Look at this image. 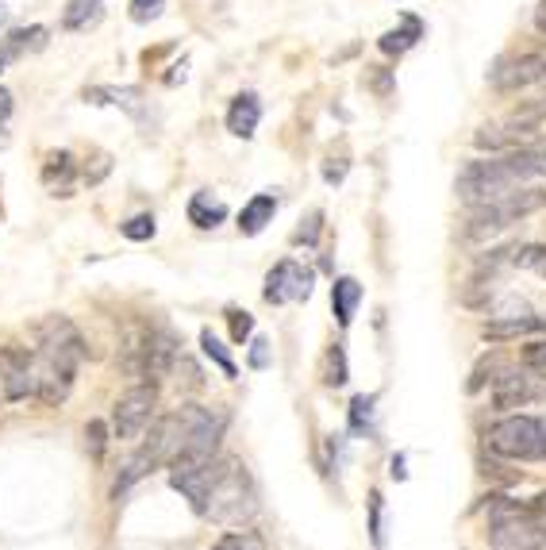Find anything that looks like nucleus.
<instances>
[{
  "label": "nucleus",
  "instance_id": "16",
  "mask_svg": "<svg viewBox=\"0 0 546 550\" xmlns=\"http://www.w3.org/2000/svg\"><path fill=\"white\" fill-rule=\"evenodd\" d=\"M420 39H423V20L412 16V12H404V16H400V27L385 31V35L377 39V47L385 50V54H393V58H400V54H408V50L416 47Z\"/></svg>",
  "mask_w": 546,
  "mask_h": 550
},
{
  "label": "nucleus",
  "instance_id": "33",
  "mask_svg": "<svg viewBox=\"0 0 546 550\" xmlns=\"http://www.w3.org/2000/svg\"><path fill=\"white\" fill-rule=\"evenodd\" d=\"M227 316H231V335H235V343L250 339V331H254V320H250V312H239V308H231Z\"/></svg>",
  "mask_w": 546,
  "mask_h": 550
},
{
  "label": "nucleus",
  "instance_id": "12",
  "mask_svg": "<svg viewBox=\"0 0 546 550\" xmlns=\"http://www.w3.org/2000/svg\"><path fill=\"white\" fill-rule=\"evenodd\" d=\"M312 293V270H304L300 262L285 258L266 274V300L270 304H289V300H308Z\"/></svg>",
  "mask_w": 546,
  "mask_h": 550
},
{
  "label": "nucleus",
  "instance_id": "10",
  "mask_svg": "<svg viewBox=\"0 0 546 550\" xmlns=\"http://www.w3.org/2000/svg\"><path fill=\"white\" fill-rule=\"evenodd\" d=\"M535 400H546V374L543 370H508V374L497 377L493 385V408L497 412H512V408H527Z\"/></svg>",
  "mask_w": 546,
  "mask_h": 550
},
{
  "label": "nucleus",
  "instance_id": "2",
  "mask_svg": "<svg viewBox=\"0 0 546 550\" xmlns=\"http://www.w3.org/2000/svg\"><path fill=\"white\" fill-rule=\"evenodd\" d=\"M254 512H258V493H254V481L243 470V462L220 458V474H216V485L208 493V512L204 516H212L224 527H235L247 524Z\"/></svg>",
  "mask_w": 546,
  "mask_h": 550
},
{
  "label": "nucleus",
  "instance_id": "7",
  "mask_svg": "<svg viewBox=\"0 0 546 550\" xmlns=\"http://www.w3.org/2000/svg\"><path fill=\"white\" fill-rule=\"evenodd\" d=\"M489 85L497 93H523V89H546V50L527 54H500L489 70Z\"/></svg>",
  "mask_w": 546,
  "mask_h": 550
},
{
  "label": "nucleus",
  "instance_id": "29",
  "mask_svg": "<svg viewBox=\"0 0 546 550\" xmlns=\"http://www.w3.org/2000/svg\"><path fill=\"white\" fill-rule=\"evenodd\" d=\"M166 12V0H131V20L135 24H150Z\"/></svg>",
  "mask_w": 546,
  "mask_h": 550
},
{
  "label": "nucleus",
  "instance_id": "17",
  "mask_svg": "<svg viewBox=\"0 0 546 550\" xmlns=\"http://www.w3.org/2000/svg\"><path fill=\"white\" fill-rule=\"evenodd\" d=\"M273 216H277V197H273V193H258V197H250L247 204H243L239 231H243V235H262V231L273 224Z\"/></svg>",
  "mask_w": 546,
  "mask_h": 550
},
{
  "label": "nucleus",
  "instance_id": "36",
  "mask_svg": "<svg viewBox=\"0 0 546 550\" xmlns=\"http://www.w3.org/2000/svg\"><path fill=\"white\" fill-rule=\"evenodd\" d=\"M393 89H397V81L389 70H373V93L377 97H393Z\"/></svg>",
  "mask_w": 546,
  "mask_h": 550
},
{
  "label": "nucleus",
  "instance_id": "34",
  "mask_svg": "<svg viewBox=\"0 0 546 550\" xmlns=\"http://www.w3.org/2000/svg\"><path fill=\"white\" fill-rule=\"evenodd\" d=\"M370 535H373V547H381V493H370Z\"/></svg>",
  "mask_w": 546,
  "mask_h": 550
},
{
  "label": "nucleus",
  "instance_id": "15",
  "mask_svg": "<svg viewBox=\"0 0 546 550\" xmlns=\"http://www.w3.org/2000/svg\"><path fill=\"white\" fill-rule=\"evenodd\" d=\"M258 124H262V100L254 93H239L227 108V131L235 139H250L258 131Z\"/></svg>",
  "mask_w": 546,
  "mask_h": 550
},
{
  "label": "nucleus",
  "instance_id": "5",
  "mask_svg": "<svg viewBox=\"0 0 546 550\" xmlns=\"http://www.w3.org/2000/svg\"><path fill=\"white\" fill-rule=\"evenodd\" d=\"M485 443L497 458L546 462V420H539V416H508V420L489 427Z\"/></svg>",
  "mask_w": 546,
  "mask_h": 550
},
{
  "label": "nucleus",
  "instance_id": "30",
  "mask_svg": "<svg viewBox=\"0 0 546 550\" xmlns=\"http://www.w3.org/2000/svg\"><path fill=\"white\" fill-rule=\"evenodd\" d=\"M370 408H373V397L350 400V424H354V431H362V427L370 424Z\"/></svg>",
  "mask_w": 546,
  "mask_h": 550
},
{
  "label": "nucleus",
  "instance_id": "32",
  "mask_svg": "<svg viewBox=\"0 0 546 550\" xmlns=\"http://www.w3.org/2000/svg\"><path fill=\"white\" fill-rule=\"evenodd\" d=\"M327 385H347V354H343V347H331V374H327Z\"/></svg>",
  "mask_w": 546,
  "mask_h": 550
},
{
  "label": "nucleus",
  "instance_id": "44",
  "mask_svg": "<svg viewBox=\"0 0 546 550\" xmlns=\"http://www.w3.org/2000/svg\"><path fill=\"white\" fill-rule=\"evenodd\" d=\"M0 74H4V58H0Z\"/></svg>",
  "mask_w": 546,
  "mask_h": 550
},
{
  "label": "nucleus",
  "instance_id": "28",
  "mask_svg": "<svg viewBox=\"0 0 546 550\" xmlns=\"http://www.w3.org/2000/svg\"><path fill=\"white\" fill-rule=\"evenodd\" d=\"M85 450H89L93 462L104 458V450H108V427L100 424V420H89V427H85Z\"/></svg>",
  "mask_w": 546,
  "mask_h": 550
},
{
  "label": "nucleus",
  "instance_id": "35",
  "mask_svg": "<svg viewBox=\"0 0 546 550\" xmlns=\"http://www.w3.org/2000/svg\"><path fill=\"white\" fill-rule=\"evenodd\" d=\"M347 170H350V162H343V158L335 162V158H331V162L323 166V181H327V185H343V177H347Z\"/></svg>",
  "mask_w": 546,
  "mask_h": 550
},
{
  "label": "nucleus",
  "instance_id": "9",
  "mask_svg": "<svg viewBox=\"0 0 546 550\" xmlns=\"http://www.w3.org/2000/svg\"><path fill=\"white\" fill-rule=\"evenodd\" d=\"M154 404H158V389H154L150 381L127 389L124 397L116 400V408H112V431H116V439H139L143 427L154 420Z\"/></svg>",
  "mask_w": 546,
  "mask_h": 550
},
{
  "label": "nucleus",
  "instance_id": "42",
  "mask_svg": "<svg viewBox=\"0 0 546 550\" xmlns=\"http://www.w3.org/2000/svg\"><path fill=\"white\" fill-rule=\"evenodd\" d=\"M8 16H12V8H4V4H0V27L8 24Z\"/></svg>",
  "mask_w": 546,
  "mask_h": 550
},
{
  "label": "nucleus",
  "instance_id": "27",
  "mask_svg": "<svg viewBox=\"0 0 546 550\" xmlns=\"http://www.w3.org/2000/svg\"><path fill=\"white\" fill-rule=\"evenodd\" d=\"M154 231H158L154 216H150V212H139V216H131L124 224V239H131V243H147V239H154Z\"/></svg>",
  "mask_w": 546,
  "mask_h": 550
},
{
  "label": "nucleus",
  "instance_id": "24",
  "mask_svg": "<svg viewBox=\"0 0 546 550\" xmlns=\"http://www.w3.org/2000/svg\"><path fill=\"white\" fill-rule=\"evenodd\" d=\"M200 350H204V354H208V358H212V362H216V366H220L227 377L239 374V370H235V362H231V354H227V347L220 343V339H216V335H212V331H208V327L200 331Z\"/></svg>",
  "mask_w": 546,
  "mask_h": 550
},
{
  "label": "nucleus",
  "instance_id": "22",
  "mask_svg": "<svg viewBox=\"0 0 546 550\" xmlns=\"http://www.w3.org/2000/svg\"><path fill=\"white\" fill-rule=\"evenodd\" d=\"M100 16H104L100 0H66L62 27H66V31H89L93 24H100Z\"/></svg>",
  "mask_w": 546,
  "mask_h": 550
},
{
  "label": "nucleus",
  "instance_id": "23",
  "mask_svg": "<svg viewBox=\"0 0 546 550\" xmlns=\"http://www.w3.org/2000/svg\"><path fill=\"white\" fill-rule=\"evenodd\" d=\"M512 266H520V270H531V274L546 277V247H543V243H527V247H516V250H512Z\"/></svg>",
  "mask_w": 546,
  "mask_h": 550
},
{
  "label": "nucleus",
  "instance_id": "25",
  "mask_svg": "<svg viewBox=\"0 0 546 550\" xmlns=\"http://www.w3.org/2000/svg\"><path fill=\"white\" fill-rule=\"evenodd\" d=\"M212 550H266V543H262L258 531H227V535L216 539Z\"/></svg>",
  "mask_w": 546,
  "mask_h": 550
},
{
  "label": "nucleus",
  "instance_id": "18",
  "mask_svg": "<svg viewBox=\"0 0 546 550\" xmlns=\"http://www.w3.org/2000/svg\"><path fill=\"white\" fill-rule=\"evenodd\" d=\"M77 177V162L70 150H50L47 162H43V185L47 189H58L62 197H70V185Z\"/></svg>",
  "mask_w": 546,
  "mask_h": 550
},
{
  "label": "nucleus",
  "instance_id": "31",
  "mask_svg": "<svg viewBox=\"0 0 546 550\" xmlns=\"http://www.w3.org/2000/svg\"><path fill=\"white\" fill-rule=\"evenodd\" d=\"M523 366L543 370L546 374V339H535V343H527V347H523Z\"/></svg>",
  "mask_w": 546,
  "mask_h": 550
},
{
  "label": "nucleus",
  "instance_id": "13",
  "mask_svg": "<svg viewBox=\"0 0 546 550\" xmlns=\"http://www.w3.org/2000/svg\"><path fill=\"white\" fill-rule=\"evenodd\" d=\"M177 366V339L174 331L158 327V331H147V347H143V377L150 385L162 381Z\"/></svg>",
  "mask_w": 546,
  "mask_h": 550
},
{
  "label": "nucleus",
  "instance_id": "3",
  "mask_svg": "<svg viewBox=\"0 0 546 550\" xmlns=\"http://www.w3.org/2000/svg\"><path fill=\"white\" fill-rule=\"evenodd\" d=\"M539 208H546V189H539V185H516V189L485 200V204H473L466 231H470L473 239H481V235H493V231L520 224L523 216H531Z\"/></svg>",
  "mask_w": 546,
  "mask_h": 550
},
{
  "label": "nucleus",
  "instance_id": "19",
  "mask_svg": "<svg viewBox=\"0 0 546 550\" xmlns=\"http://www.w3.org/2000/svg\"><path fill=\"white\" fill-rule=\"evenodd\" d=\"M227 220V204L220 197H212L208 189H197L189 197V224H197L200 231H212Z\"/></svg>",
  "mask_w": 546,
  "mask_h": 550
},
{
  "label": "nucleus",
  "instance_id": "39",
  "mask_svg": "<svg viewBox=\"0 0 546 550\" xmlns=\"http://www.w3.org/2000/svg\"><path fill=\"white\" fill-rule=\"evenodd\" d=\"M8 116H12V93H8V89H0V127L8 124Z\"/></svg>",
  "mask_w": 546,
  "mask_h": 550
},
{
  "label": "nucleus",
  "instance_id": "40",
  "mask_svg": "<svg viewBox=\"0 0 546 550\" xmlns=\"http://www.w3.org/2000/svg\"><path fill=\"white\" fill-rule=\"evenodd\" d=\"M527 508H531V512H535V516H543V520H546V493H539V497L531 500V504H527Z\"/></svg>",
  "mask_w": 546,
  "mask_h": 550
},
{
  "label": "nucleus",
  "instance_id": "43",
  "mask_svg": "<svg viewBox=\"0 0 546 550\" xmlns=\"http://www.w3.org/2000/svg\"><path fill=\"white\" fill-rule=\"evenodd\" d=\"M535 331H546V316H539V327Z\"/></svg>",
  "mask_w": 546,
  "mask_h": 550
},
{
  "label": "nucleus",
  "instance_id": "26",
  "mask_svg": "<svg viewBox=\"0 0 546 550\" xmlns=\"http://www.w3.org/2000/svg\"><path fill=\"white\" fill-rule=\"evenodd\" d=\"M323 231V212L320 208H312L304 220H300V227L293 231V243H304V247H316V239H320Z\"/></svg>",
  "mask_w": 546,
  "mask_h": 550
},
{
  "label": "nucleus",
  "instance_id": "6",
  "mask_svg": "<svg viewBox=\"0 0 546 550\" xmlns=\"http://www.w3.org/2000/svg\"><path fill=\"white\" fill-rule=\"evenodd\" d=\"M523 181H516V174L504 166V158L500 154H489V158H477V162H466L462 170H458V181H454V193L458 200L473 208V204H485V200L500 197V193H508V189H516Z\"/></svg>",
  "mask_w": 546,
  "mask_h": 550
},
{
  "label": "nucleus",
  "instance_id": "38",
  "mask_svg": "<svg viewBox=\"0 0 546 550\" xmlns=\"http://www.w3.org/2000/svg\"><path fill=\"white\" fill-rule=\"evenodd\" d=\"M266 362H270V350H266V339H254V343H250V366H254V370H262Z\"/></svg>",
  "mask_w": 546,
  "mask_h": 550
},
{
  "label": "nucleus",
  "instance_id": "20",
  "mask_svg": "<svg viewBox=\"0 0 546 550\" xmlns=\"http://www.w3.org/2000/svg\"><path fill=\"white\" fill-rule=\"evenodd\" d=\"M358 304H362V285H358L354 277H335V285H331V308H335V320H339V327L354 324Z\"/></svg>",
  "mask_w": 546,
  "mask_h": 550
},
{
  "label": "nucleus",
  "instance_id": "1",
  "mask_svg": "<svg viewBox=\"0 0 546 550\" xmlns=\"http://www.w3.org/2000/svg\"><path fill=\"white\" fill-rule=\"evenodd\" d=\"M85 358V339L66 316H50L39 327V366H35V397L58 408L74 389L77 366Z\"/></svg>",
  "mask_w": 546,
  "mask_h": 550
},
{
  "label": "nucleus",
  "instance_id": "41",
  "mask_svg": "<svg viewBox=\"0 0 546 550\" xmlns=\"http://www.w3.org/2000/svg\"><path fill=\"white\" fill-rule=\"evenodd\" d=\"M535 27H539V31L546 35V0L539 4V8H535Z\"/></svg>",
  "mask_w": 546,
  "mask_h": 550
},
{
  "label": "nucleus",
  "instance_id": "4",
  "mask_svg": "<svg viewBox=\"0 0 546 550\" xmlns=\"http://www.w3.org/2000/svg\"><path fill=\"white\" fill-rule=\"evenodd\" d=\"M489 520H493V539L489 550H546V520L531 508H520L504 497H489Z\"/></svg>",
  "mask_w": 546,
  "mask_h": 550
},
{
  "label": "nucleus",
  "instance_id": "11",
  "mask_svg": "<svg viewBox=\"0 0 546 550\" xmlns=\"http://www.w3.org/2000/svg\"><path fill=\"white\" fill-rule=\"evenodd\" d=\"M0 385H4L8 400L35 397V358L27 354V347L20 343L0 347Z\"/></svg>",
  "mask_w": 546,
  "mask_h": 550
},
{
  "label": "nucleus",
  "instance_id": "8",
  "mask_svg": "<svg viewBox=\"0 0 546 550\" xmlns=\"http://www.w3.org/2000/svg\"><path fill=\"white\" fill-rule=\"evenodd\" d=\"M216 474H220V458H212V462H185V458H177V462H170V485L189 500V508L197 516L208 512V493L216 485Z\"/></svg>",
  "mask_w": 546,
  "mask_h": 550
},
{
  "label": "nucleus",
  "instance_id": "14",
  "mask_svg": "<svg viewBox=\"0 0 546 550\" xmlns=\"http://www.w3.org/2000/svg\"><path fill=\"white\" fill-rule=\"evenodd\" d=\"M500 158H504V166L516 174V181H535V177H546V135H531L527 143L504 150Z\"/></svg>",
  "mask_w": 546,
  "mask_h": 550
},
{
  "label": "nucleus",
  "instance_id": "37",
  "mask_svg": "<svg viewBox=\"0 0 546 550\" xmlns=\"http://www.w3.org/2000/svg\"><path fill=\"white\" fill-rule=\"evenodd\" d=\"M493 370H497V358H485V362H481V366H477V374H473V381H470V393H477V389H481V385H485V381H489V374H493Z\"/></svg>",
  "mask_w": 546,
  "mask_h": 550
},
{
  "label": "nucleus",
  "instance_id": "21",
  "mask_svg": "<svg viewBox=\"0 0 546 550\" xmlns=\"http://www.w3.org/2000/svg\"><path fill=\"white\" fill-rule=\"evenodd\" d=\"M43 43H47V27H39V24L16 27V31L4 35V43H0V58L12 62V58H20L24 50H39Z\"/></svg>",
  "mask_w": 546,
  "mask_h": 550
}]
</instances>
